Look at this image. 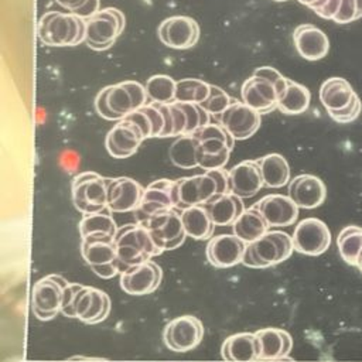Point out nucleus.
<instances>
[{
  "label": "nucleus",
  "instance_id": "f3484780",
  "mask_svg": "<svg viewBox=\"0 0 362 362\" xmlns=\"http://www.w3.org/2000/svg\"><path fill=\"white\" fill-rule=\"evenodd\" d=\"M260 116L259 112L246 103L233 99L229 107L216 119L235 140H246L259 130L262 123Z\"/></svg>",
  "mask_w": 362,
  "mask_h": 362
},
{
  "label": "nucleus",
  "instance_id": "c85d7f7f",
  "mask_svg": "<svg viewBox=\"0 0 362 362\" xmlns=\"http://www.w3.org/2000/svg\"><path fill=\"white\" fill-rule=\"evenodd\" d=\"M259 341L252 332H238L228 337L221 346L222 359L226 362L259 361Z\"/></svg>",
  "mask_w": 362,
  "mask_h": 362
},
{
  "label": "nucleus",
  "instance_id": "393cba45",
  "mask_svg": "<svg viewBox=\"0 0 362 362\" xmlns=\"http://www.w3.org/2000/svg\"><path fill=\"white\" fill-rule=\"evenodd\" d=\"M252 206L263 215L269 226H290L298 218V206L283 194L266 195Z\"/></svg>",
  "mask_w": 362,
  "mask_h": 362
},
{
  "label": "nucleus",
  "instance_id": "72a5a7b5",
  "mask_svg": "<svg viewBox=\"0 0 362 362\" xmlns=\"http://www.w3.org/2000/svg\"><path fill=\"white\" fill-rule=\"evenodd\" d=\"M198 150L199 140L194 134H184L171 143L168 157L175 167L189 170L198 167Z\"/></svg>",
  "mask_w": 362,
  "mask_h": 362
},
{
  "label": "nucleus",
  "instance_id": "de8ad7c7",
  "mask_svg": "<svg viewBox=\"0 0 362 362\" xmlns=\"http://www.w3.org/2000/svg\"><path fill=\"white\" fill-rule=\"evenodd\" d=\"M93 362H112V361H100V359L96 361V359H93Z\"/></svg>",
  "mask_w": 362,
  "mask_h": 362
},
{
  "label": "nucleus",
  "instance_id": "2f4dec72",
  "mask_svg": "<svg viewBox=\"0 0 362 362\" xmlns=\"http://www.w3.org/2000/svg\"><path fill=\"white\" fill-rule=\"evenodd\" d=\"M269 228L270 226L263 215L253 206L246 208L232 225L233 235L242 239L246 245L257 240L269 230Z\"/></svg>",
  "mask_w": 362,
  "mask_h": 362
},
{
  "label": "nucleus",
  "instance_id": "c9c22d12",
  "mask_svg": "<svg viewBox=\"0 0 362 362\" xmlns=\"http://www.w3.org/2000/svg\"><path fill=\"white\" fill-rule=\"evenodd\" d=\"M337 246L342 260L351 266H356L362 253V228L356 225L345 226L337 238Z\"/></svg>",
  "mask_w": 362,
  "mask_h": 362
},
{
  "label": "nucleus",
  "instance_id": "423d86ee",
  "mask_svg": "<svg viewBox=\"0 0 362 362\" xmlns=\"http://www.w3.org/2000/svg\"><path fill=\"white\" fill-rule=\"evenodd\" d=\"M293 250V239L288 233L267 230L257 240L246 245L242 263L246 267L264 269L287 260Z\"/></svg>",
  "mask_w": 362,
  "mask_h": 362
},
{
  "label": "nucleus",
  "instance_id": "1a4fd4ad",
  "mask_svg": "<svg viewBox=\"0 0 362 362\" xmlns=\"http://www.w3.org/2000/svg\"><path fill=\"white\" fill-rule=\"evenodd\" d=\"M107 185L109 178L98 173H79L71 185L74 206L83 215L103 212L107 208Z\"/></svg>",
  "mask_w": 362,
  "mask_h": 362
},
{
  "label": "nucleus",
  "instance_id": "f03ea898",
  "mask_svg": "<svg viewBox=\"0 0 362 362\" xmlns=\"http://www.w3.org/2000/svg\"><path fill=\"white\" fill-rule=\"evenodd\" d=\"M229 194V171L211 170L175 180L177 209L205 205L212 198Z\"/></svg>",
  "mask_w": 362,
  "mask_h": 362
},
{
  "label": "nucleus",
  "instance_id": "7c9ffc66",
  "mask_svg": "<svg viewBox=\"0 0 362 362\" xmlns=\"http://www.w3.org/2000/svg\"><path fill=\"white\" fill-rule=\"evenodd\" d=\"M180 214L187 236L195 240H205L212 238L215 225L204 205L185 208Z\"/></svg>",
  "mask_w": 362,
  "mask_h": 362
},
{
  "label": "nucleus",
  "instance_id": "9b49d317",
  "mask_svg": "<svg viewBox=\"0 0 362 362\" xmlns=\"http://www.w3.org/2000/svg\"><path fill=\"white\" fill-rule=\"evenodd\" d=\"M59 274H49L40 279L31 291V308L38 320H52L62 308L64 288L68 286Z\"/></svg>",
  "mask_w": 362,
  "mask_h": 362
},
{
  "label": "nucleus",
  "instance_id": "4c0bfd02",
  "mask_svg": "<svg viewBox=\"0 0 362 362\" xmlns=\"http://www.w3.org/2000/svg\"><path fill=\"white\" fill-rule=\"evenodd\" d=\"M146 92L151 103H163L168 105L175 102L177 92V81L168 75L157 74L150 76L144 83Z\"/></svg>",
  "mask_w": 362,
  "mask_h": 362
},
{
  "label": "nucleus",
  "instance_id": "ea45409f",
  "mask_svg": "<svg viewBox=\"0 0 362 362\" xmlns=\"http://www.w3.org/2000/svg\"><path fill=\"white\" fill-rule=\"evenodd\" d=\"M232 98L229 96V93L226 90H223L222 88H219L218 85H212L211 83V92L209 96L201 103V106L212 116L219 117L232 103Z\"/></svg>",
  "mask_w": 362,
  "mask_h": 362
},
{
  "label": "nucleus",
  "instance_id": "aec40b11",
  "mask_svg": "<svg viewBox=\"0 0 362 362\" xmlns=\"http://www.w3.org/2000/svg\"><path fill=\"white\" fill-rule=\"evenodd\" d=\"M109 313V296L96 287L82 286L72 307V318H78L85 324H98L103 321Z\"/></svg>",
  "mask_w": 362,
  "mask_h": 362
},
{
  "label": "nucleus",
  "instance_id": "a19ab883",
  "mask_svg": "<svg viewBox=\"0 0 362 362\" xmlns=\"http://www.w3.org/2000/svg\"><path fill=\"white\" fill-rule=\"evenodd\" d=\"M58 6L66 8L69 13L86 20L100 10V0H54Z\"/></svg>",
  "mask_w": 362,
  "mask_h": 362
},
{
  "label": "nucleus",
  "instance_id": "f8f14e48",
  "mask_svg": "<svg viewBox=\"0 0 362 362\" xmlns=\"http://www.w3.org/2000/svg\"><path fill=\"white\" fill-rule=\"evenodd\" d=\"M141 225L147 228L154 243L158 246L161 252L174 250L180 247L187 238L181 221V214L177 209L161 211L150 216Z\"/></svg>",
  "mask_w": 362,
  "mask_h": 362
},
{
  "label": "nucleus",
  "instance_id": "20e7f679",
  "mask_svg": "<svg viewBox=\"0 0 362 362\" xmlns=\"http://www.w3.org/2000/svg\"><path fill=\"white\" fill-rule=\"evenodd\" d=\"M85 20L74 13L48 11L38 20V38L49 47H74L85 41Z\"/></svg>",
  "mask_w": 362,
  "mask_h": 362
},
{
  "label": "nucleus",
  "instance_id": "bb28decb",
  "mask_svg": "<svg viewBox=\"0 0 362 362\" xmlns=\"http://www.w3.org/2000/svg\"><path fill=\"white\" fill-rule=\"evenodd\" d=\"M293 42L300 57L307 61L322 59L329 51L327 34L314 24H300L294 28Z\"/></svg>",
  "mask_w": 362,
  "mask_h": 362
},
{
  "label": "nucleus",
  "instance_id": "f704fd0d",
  "mask_svg": "<svg viewBox=\"0 0 362 362\" xmlns=\"http://www.w3.org/2000/svg\"><path fill=\"white\" fill-rule=\"evenodd\" d=\"M311 102V93L304 85L287 79V86L279 98L277 109L284 115H300L305 112Z\"/></svg>",
  "mask_w": 362,
  "mask_h": 362
},
{
  "label": "nucleus",
  "instance_id": "7ed1b4c3",
  "mask_svg": "<svg viewBox=\"0 0 362 362\" xmlns=\"http://www.w3.org/2000/svg\"><path fill=\"white\" fill-rule=\"evenodd\" d=\"M120 273L129 267L141 264L163 252L154 243L147 228L139 222L126 223L117 229L115 236Z\"/></svg>",
  "mask_w": 362,
  "mask_h": 362
},
{
  "label": "nucleus",
  "instance_id": "4be33fe9",
  "mask_svg": "<svg viewBox=\"0 0 362 362\" xmlns=\"http://www.w3.org/2000/svg\"><path fill=\"white\" fill-rule=\"evenodd\" d=\"M144 187L130 177L109 178L107 209L110 212H134L141 202Z\"/></svg>",
  "mask_w": 362,
  "mask_h": 362
},
{
  "label": "nucleus",
  "instance_id": "e433bc0d",
  "mask_svg": "<svg viewBox=\"0 0 362 362\" xmlns=\"http://www.w3.org/2000/svg\"><path fill=\"white\" fill-rule=\"evenodd\" d=\"M117 225L115 219L105 212L83 215L79 222L81 239L88 236H109L115 238L117 233Z\"/></svg>",
  "mask_w": 362,
  "mask_h": 362
},
{
  "label": "nucleus",
  "instance_id": "6ab92c4d",
  "mask_svg": "<svg viewBox=\"0 0 362 362\" xmlns=\"http://www.w3.org/2000/svg\"><path fill=\"white\" fill-rule=\"evenodd\" d=\"M240 96L243 103L260 115L273 112L279 105L277 85L260 75H252L242 83Z\"/></svg>",
  "mask_w": 362,
  "mask_h": 362
},
{
  "label": "nucleus",
  "instance_id": "a878e982",
  "mask_svg": "<svg viewBox=\"0 0 362 362\" xmlns=\"http://www.w3.org/2000/svg\"><path fill=\"white\" fill-rule=\"evenodd\" d=\"M288 197L298 208L314 209L325 201L327 188L317 175L300 174L290 181Z\"/></svg>",
  "mask_w": 362,
  "mask_h": 362
},
{
  "label": "nucleus",
  "instance_id": "2eb2a0df",
  "mask_svg": "<svg viewBox=\"0 0 362 362\" xmlns=\"http://www.w3.org/2000/svg\"><path fill=\"white\" fill-rule=\"evenodd\" d=\"M167 209H177L175 181L160 178L144 188L140 206L134 211V215L137 222L143 223L150 216Z\"/></svg>",
  "mask_w": 362,
  "mask_h": 362
},
{
  "label": "nucleus",
  "instance_id": "c756f323",
  "mask_svg": "<svg viewBox=\"0 0 362 362\" xmlns=\"http://www.w3.org/2000/svg\"><path fill=\"white\" fill-rule=\"evenodd\" d=\"M205 209L208 211L215 226H229L242 215L246 209L243 199L233 194H223L212 198L206 202Z\"/></svg>",
  "mask_w": 362,
  "mask_h": 362
},
{
  "label": "nucleus",
  "instance_id": "6e6552de",
  "mask_svg": "<svg viewBox=\"0 0 362 362\" xmlns=\"http://www.w3.org/2000/svg\"><path fill=\"white\" fill-rule=\"evenodd\" d=\"M85 44L95 51L109 49L126 27L124 14L115 7L100 8L85 20Z\"/></svg>",
  "mask_w": 362,
  "mask_h": 362
},
{
  "label": "nucleus",
  "instance_id": "49530a36",
  "mask_svg": "<svg viewBox=\"0 0 362 362\" xmlns=\"http://www.w3.org/2000/svg\"><path fill=\"white\" fill-rule=\"evenodd\" d=\"M356 266H358V269H359V270H361V273H362V253H361V256H359V259H358Z\"/></svg>",
  "mask_w": 362,
  "mask_h": 362
},
{
  "label": "nucleus",
  "instance_id": "ddd939ff",
  "mask_svg": "<svg viewBox=\"0 0 362 362\" xmlns=\"http://www.w3.org/2000/svg\"><path fill=\"white\" fill-rule=\"evenodd\" d=\"M291 239L296 252L307 256H318L329 247L331 232L321 219L305 218L296 225Z\"/></svg>",
  "mask_w": 362,
  "mask_h": 362
},
{
  "label": "nucleus",
  "instance_id": "9d476101",
  "mask_svg": "<svg viewBox=\"0 0 362 362\" xmlns=\"http://www.w3.org/2000/svg\"><path fill=\"white\" fill-rule=\"evenodd\" d=\"M81 255L93 273L102 279H112L120 273L115 238L88 236L81 239Z\"/></svg>",
  "mask_w": 362,
  "mask_h": 362
},
{
  "label": "nucleus",
  "instance_id": "39448f33",
  "mask_svg": "<svg viewBox=\"0 0 362 362\" xmlns=\"http://www.w3.org/2000/svg\"><path fill=\"white\" fill-rule=\"evenodd\" d=\"M320 100L328 116L337 123H351L362 112V102L351 83L338 76L328 78L320 86Z\"/></svg>",
  "mask_w": 362,
  "mask_h": 362
},
{
  "label": "nucleus",
  "instance_id": "4468645a",
  "mask_svg": "<svg viewBox=\"0 0 362 362\" xmlns=\"http://www.w3.org/2000/svg\"><path fill=\"white\" fill-rule=\"evenodd\" d=\"M204 325L194 315H181L171 320L163 332L165 346L174 352H187L199 345Z\"/></svg>",
  "mask_w": 362,
  "mask_h": 362
},
{
  "label": "nucleus",
  "instance_id": "37998d69",
  "mask_svg": "<svg viewBox=\"0 0 362 362\" xmlns=\"http://www.w3.org/2000/svg\"><path fill=\"white\" fill-rule=\"evenodd\" d=\"M82 286H83V284H79V283H68V286L64 288L61 313H62L65 317L72 318V307H74L75 298H76L79 290L82 288Z\"/></svg>",
  "mask_w": 362,
  "mask_h": 362
},
{
  "label": "nucleus",
  "instance_id": "f257e3e1",
  "mask_svg": "<svg viewBox=\"0 0 362 362\" xmlns=\"http://www.w3.org/2000/svg\"><path fill=\"white\" fill-rule=\"evenodd\" d=\"M147 92L137 81H123L102 88L95 98L98 115L106 120L120 122L132 112L147 105Z\"/></svg>",
  "mask_w": 362,
  "mask_h": 362
},
{
  "label": "nucleus",
  "instance_id": "5701e85b",
  "mask_svg": "<svg viewBox=\"0 0 362 362\" xmlns=\"http://www.w3.org/2000/svg\"><path fill=\"white\" fill-rule=\"evenodd\" d=\"M246 243L233 233H222L209 239L206 245L208 262L219 269L242 263Z\"/></svg>",
  "mask_w": 362,
  "mask_h": 362
},
{
  "label": "nucleus",
  "instance_id": "dca6fc26",
  "mask_svg": "<svg viewBox=\"0 0 362 362\" xmlns=\"http://www.w3.org/2000/svg\"><path fill=\"white\" fill-rule=\"evenodd\" d=\"M199 25L188 16H173L161 21L157 28L160 41L173 49L192 48L199 40Z\"/></svg>",
  "mask_w": 362,
  "mask_h": 362
},
{
  "label": "nucleus",
  "instance_id": "58836bf2",
  "mask_svg": "<svg viewBox=\"0 0 362 362\" xmlns=\"http://www.w3.org/2000/svg\"><path fill=\"white\" fill-rule=\"evenodd\" d=\"M209 92L211 83L197 78H184L177 81L175 102L201 105L209 96Z\"/></svg>",
  "mask_w": 362,
  "mask_h": 362
},
{
  "label": "nucleus",
  "instance_id": "b1692460",
  "mask_svg": "<svg viewBox=\"0 0 362 362\" xmlns=\"http://www.w3.org/2000/svg\"><path fill=\"white\" fill-rule=\"evenodd\" d=\"M264 187L257 160H243L229 170V194L242 199L255 197Z\"/></svg>",
  "mask_w": 362,
  "mask_h": 362
},
{
  "label": "nucleus",
  "instance_id": "cd10ccee",
  "mask_svg": "<svg viewBox=\"0 0 362 362\" xmlns=\"http://www.w3.org/2000/svg\"><path fill=\"white\" fill-rule=\"evenodd\" d=\"M259 341V361H283L288 359L293 348L291 335L281 328H260L255 332Z\"/></svg>",
  "mask_w": 362,
  "mask_h": 362
},
{
  "label": "nucleus",
  "instance_id": "473e14b6",
  "mask_svg": "<svg viewBox=\"0 0 362 362\" xmlns=\"http://www.w3.org/2000/svg\"><path fill=\"white\" fill-rule=\"evenodd\" d=\"M264 185L269 188H281L290 181V165L279 153H270L257 158Z\"/></svg>",
  "mask_w": 362,
  "mask_h": 362
},
{
  "label": "nucleus",
  "instance_id": "a18cd8bd",
  "mask_svg": "<svg viewBox=\"0 0 362 362\" xmlns=\"http://www.w3.org/2000/svg\"><path fill=\"white\" fill-rule=\"evenodd\" d=\"M64 362H93V359H89V358H85V356H72Z\"/></svg>",
  "mask_w": 362,
  "mask_h": 362
},
{
  "label": "nucleus",
  "instance_id": "c03bdc74",
  "mask_svg": "<svg viewBox=\"0 0 362 362\" xmlns=\"http://www.w3.org/2000/svg\"><path fill=\"white\" fill-rule=\"evenodd\" d=\"M325 1H327V0H298V3H301V4L307 6V7H308V8H311V10H317V8H320Z\"/></svg>",
  "mask_w": 362,
  "mask_h": 362
},
{
  "label": "nucleus",
  "instance_id": "a211bd4d",
  "mask_svg": "<svg viewBox=\"0 0 362 362\" xmlns=\"http://www.w3.org/2000/svg\"><path fill=\"white\" fill-rule=\"evenodd\" d=\"M144 140L143 130L134 122L123 119L107 132L105 146L112 157L127 158L139 150Z\"/></svg>",
  "mask_w": 362,
  "mask_h": 362
},
{
  "label": "nucleus",
  "instance_id": "09e8293b",
  "mask_svg": "<svg viewBox=\"0 0 362 362\" xmlns=\"http://www.w3.org/2000/svg\"><path fill=\"white\" fill-rule=\"evenodd\" d=\"M274 1H287V0H274Z\"/></svg>",
  "mask_w": 362,
  "mask_h": 362
},
{
  "label": "nucleus",
  "instance_id": "0eeeda50",
  "mask_svg": "<svg viewBox=\"0 0 362 362\" xmlns=\"http://www.w3.org/2000/svg\"><path fill=\"white\" fill-rule=\"evenodd\" d=\"M192 134L199 140L198 167L205 171L223 168L235 146L230 133L219 123H209Z\"/></svg>",
  "mask_w": 362,
  "mask_h": 362
},
{
  "label": "nucleus",
  "instance_id": "79ce46f5",
  "mask_svg": "<svg viewBox=\"0 0 362 362\" xmlns=\"http://www.w3.org/2000/svg\"><path fill=\"white\" fill-rule=\"evenodd\" d=\"M362 17V0H341L339 8L334 21L338 24H346Z\"/></svg>",
  "mask_w": 362,
  "mask_h": 362
},
{
  "label": "nucleus",
  "instance_id": "412c9836",
  "mask_svg": "<svg viewBox=\"0 0 362 362\" xmlns=\"http://www.w3.org/2000/svg\"><path fill=\"white\" fill-rule=\"evenodd\" d=\"M161 279V267L154 260H147L122 272L120 287L130 296H146L160 286Z\"/></svg>",
  "mask_w": 362,
  "mask_h": 362
}]
</instances>
